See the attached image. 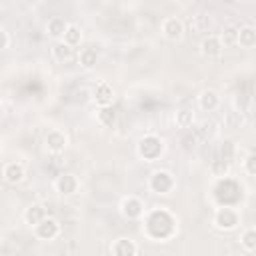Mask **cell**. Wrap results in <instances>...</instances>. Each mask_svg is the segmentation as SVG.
Returning a JSON list of instances; mask_svg holds the SVG:
<instances>
[{
    "label": "cell",
    "mask_w": 256,
    "mask_h": 256,
    "mask_svg": "<svg viewBox=\"0 0 256 256\" xmlns=\"http://www.w3.org/2000/svg\"><path fill=\"white\" fill-rule=\"evenodd\" d=\"M172 186H174V178H172L170 172H164V170L156 172L150 180V188L158 194H168L172 190Z\"/></svg>",
    "instance_id": "cell-1"
},
{
    "label": "cell",
    "mask_w": 256,
    "mask_h": 256,
    "mask_svg": "<svg viewBox=\"0 0 256 256\" xmlns=\"http://www.w3.org/2000/svg\"><path fill=\"white\" fill-rule=\"evenodd\" d=\"M214 224L220 230H230V228H234L238 224V214L232 208H220L216 212V216H214Z\"/></svg>",
    "instance_id": "cell-2"
},
{
    "label": "cell",
    "mask_w": 256,
    "mask_h": 256,
    "mask_svg": "<svg viewBox=\"0 0 256 256\" xmlns=\"http://www.w3.org/2000/svg\"><path fill=\"white\" fill-rule=\"evenodd\" d=\"M162 32H164V36H166L168 40H180L182 34H184V26H182V22L176 20V18H166V20L162 22Z\"/></svg>",
    "instance_id": "cell-3"
},
{
    "label": "cell",
    "mask_w": 256,
    "mask_h": 256,
    "mask_svg": "<svg viewBox=\"0 0 256 256\" xmlns=\"http://www.w3.org/2000/svg\"><path fill=\"white\" fill-rule=\"evenodd\" d=\"M160 150H162V142L156 140L154 136H148V138H144V140L140 142V154H142L144 158H148V160L156 158V156L160 154Z\"/></svg>",
    "instance_id": "cell-4"
},
{
    "label": "cell",
    "mask_w": 256,
    "mask_h": 256,
    "mask_svg": "<svg viewBox=\"0 0 256 256\" xmlns=\"http://www.w3.org/2000/svg\"><path fill=\"white\" fill-rule=\"evenodd\" d=\"M94 100L98 106H110L112 100H114V90L106 84V82H100L96 88H94Z\"/></svg>",
    "instance_id": "cell-5"
},
{
    "label": "cell",
    "mask_w": 256,
    "mask_h": 256,
    "mask_svg": "<svg viewBox=\"0 0 256 256\" xmlns=\"http://www.w3.org/2000/svg\"><path fill=\"white\" fill-rule=\"evenodd\" d=\"M222 42H220V38L218 36H208V38H204V42H202V54L206 56V58H216V56H220V52H222Z\"/></svg>",
    "instance_id": "cell-6"
},
{
    "label": "cell",
    "mask_w": 256,
    "mask_h": 256,
    "mask_svg": "<svg viewBox=\"0 0 256 256\" xmlns=\"http://www.w3.org/2000/svg\"><path fill=\"white\" fill-rule=\"evenodd\" d=\"M46 146H48L50 152L58 154V152H62L64 146H66V136H64L62 132H58V130H50V132L46 134Z\"/></svg>",
    "instance_id": "cell-7"
},
{
    "label": "cell",
    "mask_w": 256,
    "mask_h": 256,
    "mask_svg": "<svg viewBox=\"0 0 256 256\" xmlns=\"http://www.w3.org/2000/svg\"><path fill=\"white\" fill-rule=\"evenodd\" d=\"M36 232H38L40 238L50 240V238H54V236L58 234V222L52 220V218H44V220H40V222L36 224Z\"/></svg>",
    "instance_id": "cell-8"
},
{
    "label": "cell",
    "mask_w": 256,
    "mask_h": 256,
    "mask_svg": "<svg viewBox=\"0 0 256 256\" xmlns=\"http://www.w3.org/2000/svg\"><path fill=\"white\" fill-rule=\"evenodd\" d=\"M242 48H252L256 44V32L252 26H244V28H238V42Z\"/></svg>",
    "instance_id": "cell-9"
},
{
    "label": "cell",
    "mask_w": 256,
    "mask_h": 256,
    "mask_svg": "<svg viewBox=\"0 0 256 256\" xmlns=\"http://www.w3.org/2000/svg\"><path fill=\"white\" fill-rule=\"evenodd\" d=\"M4 178H6V182H10V184H18V182L24 178V168H22L20 164H16V162H10V164H6V168H4Z\"/></svg>",
    "instance_id": "cell-10"
},
{
    "label": "cell",
    "mask_w": 256,
    "mask_h": 256,
    "mask_svg": "<svg viewBox=\"0 0 256 256\" xmlns=\"http://www.w3.org/2000/svg\"><path fill=\"white\" fill-rule=\"evenodd\" d=\"M76 186H78V182L72 174H62L56 180V188L60 194H72V192H76Z\"/></svg>",
    "instance_id": "cell-11"
},
{
    "label": "cell",
    "mask_w": 256,
    "mask_h": 256,
    "mask_svg": "<svg viewBox=\"0 0 256 256\" xmlns=\"http://www.w3.org/2000/svg\"><path fill=\"white\" fill-rule=\"evenodd\" d=\"M54 58H56L58 62H70V60L74 58V48L68 46L66 42H58V44L54 46Z\"/></svg>",
    "instance_id": "cell-12"
},
{
    "label": "cell",
    "mask_w": 256,
    "mask_h": 256,
    "mask_svg": "<svg viewBox=\"0 0 256 256\" xmlns=\"http://www.w3.org/2000/svg\"><path fill=\"white\" fill-rule=\"evenodd\" d=\"M24 218H26V222H28L30 226H36L40 220L46 218V212H44V208H42L40 204H34V206H30V208L26 210Z\"/></svg>",
    "instance_id": "cell-13"
},
{
    "label": "cell",
    "mask_w": 256,
    "mask_h": 256,
    "mask_svg": "<svg viewBox=\"0 0 256 256\" xmlns=\"http://www.w3.org/2000/svg\"><path fill=\"white\" fill-rule=\"evenodd\" d=\"M66 22H64V18H52L50 22H48V34L52 36V38H62L64 36V32H66Z\"/></svg>",
    "instance_id": "cell-14"
},
{
    "label": "cell",
    "mask_w": 256,
    "mask_h": 256,
    "mask_svg": "<svg viewBox=\"0 0 256 256\" xmlns=\"http://www.w3.org/2000/svg\"><path fill=\"white\" fill-rule=\"evenodd\" d=\"M218 102H220V98H218V94L214 90H204L202 96H200V106L204 110H214L218 106Z\"/></svg>",
    "instance_id": "cell-15"
},
{
    "label": "cell",
    "mask_w": 256,
    "mask_h": 256,
    "mask_svg": "<svg viewBox=\"0 0 256 256\" xmlns=\"http://www.w3.org/2000/svg\"><path fill=\"white\" fill-rule=\"evenodd\" d=\"M124 214L128 216V218H136V216H140L142 214V204L136 200V198H128V200H124Z\"/></svg>",
    "instance_id": "cell-16"
},
{
    "label": "cell",
    "mask_w": 256,
    "mask_h": 256,
    "mask_svg": "<svg viewBox=\"0 0 256 256\" xmlns=\"http://www.w3.org/2000/svg\"><path fill=\"white\" fill-rule=\"evenodd\" d=\"M110 250H112L114 254H122V256H126V254H136V252H138V248H136L130 240H118Z\"/></svg>",
    "instance_id": "cell-17"
},
{
    "label": "cell",
    "mask_w": 256,
    "mask_h": 256,
    "mask_svg": "<svg viewBox=\"0 0 256 256\" xmlns=\"http://www.w3.org/2000/svg\"><path fill=\"white\" fill-rule=\"evenodd\" d=\"M98 120L104 124V126H112L114 120H116V110L110 106H100V112H98Z\"/></svg>",
    "instance_id": "cell-18"
},
{
    "label": "cell",
    "mask_w": 256,
    "mask_h": 256,
    "mask_svg": "<svg viewBox=\"0 0 256 256\" xmlns=\"http://www.w3.org/2000/svg\"><path fill=\"white\" fill-rule=\"evenodd\" d=\"M64 42L68 44V46H78L80 44V38H82V34H80V30L76 28V26H66V32H64Z\"/></svg>",
    "instance_id": "cell-19"
},
{
    "label": "cell",
    "mask_w": 256,
    "mask_h": 256,
    "mask_svg": "<svg viewBox=\"0 0 256 256\" xmlns=\"http://www.w3.org/2000/svg\"><path fill=\"white\" fill-rule=\"evenodd\" d=\"M220 42H222V46H234L238 42V28L236 26L224 28V32L220 36Z\"/></svg>",
    "instance_id": "cell-20"
},
{
    "label": "cell",
    "mask_w": 256,
    "mask_h": 256,
    "mask_svg": "<svg viewBox=\"0 0 256 256\" xmlns=\"http://www.w3.org/2000/svg\"><path fill=\"white\" fill-rule=\"evenodd\" d=\"M78 58H80V64L84 66V68H92L94 64H96V50L94 48H84V50H80V54H78Z\"/></svg>",
    "instance_id": "cell-21"
},
{
    "label": "cell",
    "mask_w": 256,
    "mask_h": 256,
    "mask_svg": "<svg viewBox=\"0 0 256 256\" xmlns=\"http://www.w3.org/2000/svg\"><path fill=\"white\" fill-rule=\"evenodd\" d=\"M192 120H194V114H192L190 108H182V110L176 112V126L188 128V126H192Z\"/></svg>",
    "instance_id": "cell-22"
},
{
    "label": "cell",
    "mask_w": 256,
    "mask_h": 256,
    "mask_svg": "<svg viewBox=\"0 0 256 256\" xmlns=\"http://www.w3.org/2000/svg\"><path fill=\"white\" fill-rule=\"evenodd\" d=\"M242 246L248 250V252H254L256 250V230L254 228H248L242 236Z\"/></svg>",
    "instance_id": "cell-23"
},
{
    "label": "cell",
    "mask_w": 256,
    "mask_h": 256,
    "mask_svg": "<svg viewBox=\"0 0 256 256\" xmlns=\"http://www.w3.org/2000/svg\"><path fill=\"white\" fill-rule=\"evenodd\" d=\"M246 168H248V174H250V176L256 172V168H254V154H248V158H246Z\"/></svg>",
    "instance_id": "cell-24"
},
{
    "label": "cell",
    "mask_w": 256,
    "mask_h": 256,
    "mask_svg": "<svg viewBox=\"0 0 256 256\" xmlns=\"http://www.w3.org/2000/svg\"><path fill=\"white\" fill-rule=\"evenodd\" d=\"M6 44H8V38H6V34L0 30V48H4Z\"/></svg>",
    "instance_id": "cell-25"
}]
</instances>
